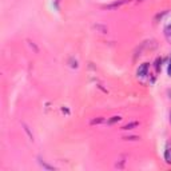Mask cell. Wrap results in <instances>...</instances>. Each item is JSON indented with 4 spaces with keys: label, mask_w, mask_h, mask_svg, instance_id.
I'll use <instances>...</instances> for the list:
<instances>
[{
    "label": "cell",
    "mask_w": 171,
    "mask_h": 171,
    "mask_svg": "<svg viewBox=\"0 0 171 171\" xmlns=\"http://www.w3.org/2000/svg\"><path fill=\"white\" fill-rule=\"evenodd\" d=\"M126 3H128V0H119V2H114V3H111V4H107V5H104V9H108V11H111V9H115V8H119V7H122V5H124Z\"/></svg>",
    "instance_id": "obj_1"
},
{
    "label": "cell",
    "mask_w": 171,
    "mask_h": 171,
    "mask_svg": "<svg viewBox=\"0 0 171 171\" xmlns=\"http://www.w3.org/2000/svg\"><path fill=\"white\" fill-rule=\"evenodd\" d=\"M146 75H149V63H144L138 68V76H146Z\"/></svg>",
    "instance_id": "obj_2"
},
{
    "label": "cell",
    "mask_w": 171,
    "mask_h": 171,
    "mask_svg": "<svg viewBox=\"0 0 171 171\" xmlns=\"http://www.w3.org/2000/svg\"><path fill=\"white\" fill-rule=\"evenodd\" d=\"M138 126H139V122H131L123 127V130H132L134 127H138Z\"/></svg>",
    "instance_id": "obj_3"
},
{
    "label": "cell",
    "mask_w": 171,
    "mask_h": 171,
    "mask_svg": "<svg viewBox=\"0 0 171 171\" xmlns=\"http://www.w3.org/2000/svg\"><path fill=\"white\" fill-rule=\"evenodd\" d=\"M164 159H166L167 163H171V149H167L164 152Z\"/></svg>",
    "instance_id": "obj_4"
},
{
    "label": "cell",
    "mask_w": 171,
    "mask_h": 171,
    "mask_svg": "<svg viewBox=\"0 0 171 171\" xmlns=\"http://www.w3.org/2000/svg\"><path fill=\"white\" fill-rule=\"evenodd\" d=\"M122 119L120 116H112V119H110L108 122H107V124H114V123H116V122H119Z\"/></svg>",
    "instance_id": "obj_5"
},
{
    "label": "cell",
    "mask_w": 171,
    "mask_h": 171,
    "mask_svg": "<svg viewBox=\"0 0 171 171\" xmlns=\"http://www.w3.org/2000/svg\"><path fill=\"white\" fill-rule=\"evenodd\" d=\"M23 127H24V130H26V132L28 134V136H29V139H31V140H33V136H32V134L31 132H29V130H28V127L24 124V123H23Z\"/></svg>",
    "instance_id": "obj_6"
},
{
    "label": "cell",
    "mask_w": 171,
    "mask_h": 171,
    "mask_svg": "<svg viewBox=\"0 0 171 171\" xmlns=\"http://www.w3.org/2000/svg\"><path fill=\"white\" fill-rule=\"evenodd\" d=\"M104 119L103 118H99V119H94L92 122H91V124H99V123H102Z\"/></svg>",
    "instance_id": "obj_7"
},
{
    "label": "cell",
    "mask_w": 171,
    "mask_h": 171,
    "mask_svg": "<svg viewBox=\"0 0 171 171\" xmlns=\"http://www.w3.org/2000/svg\"><path fill=\"white\" fill-rule=\"evenodd\" d=\"M95 28H96V29H100V31H102V33H106V32H107V28L103 27V26H95Z\"/></svg>",
    "instance_id": "obj_8"
},
{
    "label": "cell",
    "mask_w": 171,
    "mask_h": 171,
    "mask_svg": "<svg viewBox=\"0 0 171 171\" xmlns=\"http://www.w3.org/2000/svg\"><path fill=\"white\" fill-rule=\"evenodd\" d=\"M124 163H126V161H124V159H120V163H119V164L116 163V167H118V168H123V166H124Z\"/></svg>",
    "instance_id": "obj_9"
},
{
    "label": "cell",
    "mask_w": 171,
    "mask_h": 171,
    "mask_svg": "<svg viewBox=\"0 0 171 171\" xmlns=\"http://www.w3.org/2000/svg\"><path fill=\"white\" fill-rule=\"evenodd\" d=\"M126 140H136V139H139V136H127V138H124Z\"/></svg>",
    "instance_id": "obj_10"
},
{
    "label": "cell",
    "mask_w": 171,
    "mask_h": 171,
    "mask_svg": "<svg viewBox=\"0 0 171 171\" xmlns=\"http://www.w3.org/2000/svg\"><path fill=\"white\" fill-rule=\"evenodd\" d=\"M168 74H170V76H171V60H170V67H168Z\"/></svg>",
    "instance_id": "obj_11"
}]
</instances>
